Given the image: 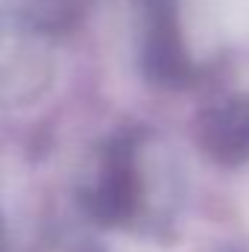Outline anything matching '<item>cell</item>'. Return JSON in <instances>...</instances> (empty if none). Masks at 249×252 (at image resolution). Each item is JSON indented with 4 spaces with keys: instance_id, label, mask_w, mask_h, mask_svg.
<instances>
[{
    "instance_id": "cell-1",
    "label": "cell",
    "mask_w": 249,
    "mask_h": 252,
    "mask_svg": "<svg viewBox=\"0 0 249 252\" xmlns=\"http://www.w3.org/2000/svg\"><path fill=\"white\" fill-rule=\"evenodd\" d=\"M144 141L138 132L112 138L103 150L100 167L82 190V205L100 226H129L147 199L141 153Z\"/></svg>"
},
{
    "instance_id": "cell-2",
    "label": "cell",
    "mask_w": 249,
    "mask_h": 252,
    "mask_svg": "<svg viewBox=\"0 0 249 252\" xmlns=\"http://www.w3.org/2000/svg\"><path fill=\"white\" fill-rule=\"evenodd\" d=\"M179 6L182 0H141V67L161 88H187L196 79Z\"/></svg>"
},
{
    "instance_id": "cell-3",
    "label": "cell",
    "mask_w": 249,
    "mask_h": 252,
    "mask_svg": "<svg viewBox=\"0 0 249 252\" xmlns=\"http://www.w3.org/2000/svg\"><path fill=\"white\" fill-rule=\"evenodd\" d=\"M196 141L202 153L223 167L249 161V94L205 109L196 121Z\"/></svg>"
}]
</instances>
